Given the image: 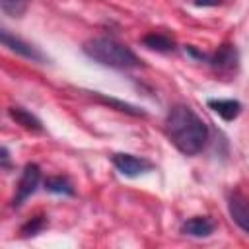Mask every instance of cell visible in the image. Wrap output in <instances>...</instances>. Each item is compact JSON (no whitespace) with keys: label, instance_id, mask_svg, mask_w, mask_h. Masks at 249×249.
Instances as JSON below:
<instances>
[{"label":"cell","instance_id":"cell-1","mask_svg":"<svg viewBox=\"0 0 249 249\" xmlns=\"http://www.w3.org/2000/svg\"><path fill=\"white\" fill-rule=\"evenodd\" d=\"M165 134L185 156H196L208 142L206 123L187 105H173L165 117Z\"/></svg>","mask_w":249,"mask_h":249},{"label":"cell","instance_id":"cell-2","mask_svg":"<svg viewBox=\"0 0 249 249\" xmlns=\"http://www.w3.org/2000/svg\"><path fill=\"white\" fill-rule=\"evenodd\" d=\"M82 51L88 58H91L93 62L107 66V68L130 70V68L142 66V60L136 56V53L130 47H126L111 37H93L84 43Z\"/></svg>","mask_w":249,"mask_h":249},{"label":"cell","instance_id":"cell-3","mask_svg":"<svg viewBox=\"0 0 249 249\" xmlns=\"http://www.w3.org/2000/svg\"><path fill=\"white\" fill-rule=\"evenodd\" d=\"M206 62L210 64V68L218 76L230 80V78H233L237 74V68H239V53H237V49H235L233 43H222L208 56Z\"/></svg>","mask_w":249,"mask_h":249},{"label":"cell","instance_id":"cell-4","mask_svg":"<svg viewBox=\"0 0 249 249\" xmlns=\"http://www.w3.org/2000/svg\"><path fill=\"white\" fill-rule=\"evenodd\" d=\"M41 183V167L37 163H27L21 171V177L18 181V187H16V195H14V200H12V206L14 208H19L39 187Z\"/></svg>","mask_w":249,"mask_h":249},{"label":"cell","instance_id":"cell-5","mask_svg":"<svg viewBox=\"0 0 249 249\" xmlns=\"http://www.w3.org/2000/svg\"><path fill=\"white\" fill-rule=\"evenodd\" d=\"M0 41H2V45L8 51H12V53H16V54H19L23 58H29L33 62H47V56L37 47H33L31 43H27V41L12 35L8 29H0Z\"/></svg>","mask_w":249,"mask_h":249},{"label":"cell","instance_id":"cell-6","mask_svg":"<svg viewBox=\"0 0 249 249\" xmlns=\"http://www.w3.org/2000/svg\"><path fill=\"white\" fill-rule=\"evenodd\" d=\"M111 161L113 165L117 167V171L124 177H138L142 173H148L152 171V163L144 158H138V156H132V154H113L111 156Z\"/></svg>","mask_w":249,"mask_h":249},{"label":"cell","instance_id":"cell-7","mask_svg":"<svg viewBox=\"0 0 249 249\" xmlns=\"http://www.w3.org/2000/svg\"><path fill=\"white\" fill-rule=\"evenodd\" d=\"M228 210L231 220L245 233H249V196H245L239 191H231L228 196Z\"/></svg>","mask_w":249,"mask_h":249},{"label":"cell","instance_id":"cell-8","mask_svg":"<svg viewBox=\"0 0 249 249\" xmlns=\"http://www.w3.org/2000/svg\"><path fill=\"white\" fill-rule=\"evenodd\" d=\"M208 107L224 121H233L241 113V103L237 99H208Z\"/></svg>","mask_w":249,"mask_h":249},{"label":"cell","instance_id":"cell-9","mask_svg":"<svg viewBox=\"0 0 249 249\" xmlns=\"http://www.w3.org/2000/svg\"><path fill=\"white\" fill-rule=\"evenodd\" d=\"M8 115L21 128H25L29 132H43V123L33 113H29L27 109H23V107H10L8 109Z\"/></svg>","mask_w":249,"mask_h":249},{"label":"cell","instance_id":"cell-10","mask_svg":"<svg viewBox=\"0 0 249 249\" xmlns=\"http://www.w3.org/2000/svg\"><path fill=\"white\" fill-rule=\"evenodd\" d=\"M181 231L189 237H208L214 231V222L204 216H195L181 226Z\"/></svg>","mask_w":249,"mask_h":249},{"label":"cell","instance_id":"cell-11","mask_svg":"<svg viewBox=\"0 0 249 249\" xmlns=\"http://www.w3.org/2000/svg\"><path fill=\"white\" fill-rule=\"evenodd\" d=\"M142 45L148 47V49H152V51H158V53H171V51L177 49L175 41H173L169 35H165V33H156V31L144 35V37H142Z\"/></svg>","mask_w":249,"mask_h":249},{"label":"cell","instance_id":"cell-12","mask_svg":"<svg viewBox=\"0 0 249 249\" xmlns=\"http://www.w3.org/2000/svg\"><path fill=\"white\" fill-rule=\"evenodd\" d=\"M93 97H95L99 103L109 105V107H113V109H117V111H121V113H126V115H130V117H146V111H144L142 107L130 105V103H126V101H121V99H115V97H107V95H103V93H99V91H93Z\"/></svg>","mask_w":249,"mask_h":249},{"label":"cell","instance_id":"cell-13","mask_svg":"<svg viewBox=\"0 0 249 249\" xmlns=\"http://www.w3.org/2000/svg\"><path fill=\"white\" fill-rule=\"evenodd\" d=\"M45 189H47L49 193L66 195V196H74V195H76L74 185L70 183V179H68V177H62V175L47 177V179H45Z\"/></svg>","mask_w":249,"mask_h":249},{"label":"cell","instance_id":"cell-14","mask_svg":"<svg viewBox=\"0 0 249 249\" xmlns=\"http://www.w3.org/2000/svg\"><path fill=\"white\" fill-rule=\"evenodd\" d=\"M31 0H0V8L10 18H21Z\"/></svg>","mask_w":249,"mask_h":249},{"label":"cell","instance_id":"cell-15","mask_svg":"<svg viewBox=\"0 0 249 249\" xmlns=\"http://www.w3.org/2000/svg\"><path fill=\"white\" fill-rule=\"evenodd\" d=\"M45 228H47V216L39 214V216H33L31 220H27V222L21 226V235H23V237L37 235V233L43 231Z\"/></svg>","mask_w":249,"mask_h":249},{"label":"cell","instance_id":"cell-16","mask_svg":"<svg viewBox=\"0 0 249 249\" xmlns=\"http://www.w3.org/2000/svg\"><path fill=\"white\" fill-rule=\"evenodd\" d=\"M193 4H195V6H202V8H206V6H220L222 0H193Z\"/></svg>","mask_w":249,"mask_h":249},{"label":"cell","instance_id":"cell-17","mask_svg":"<svg viewBox=\"0 0 249 249\" xmlns=\"http://www.w3.org/2000/svg\"><path fill=\"white\" fill-rule=\"evenodd\" d=\"M2 167L8 169L10 167V154H8V148L2 146Z\"/></svg>","mask_w":249,"mask_h":249}]
</instances>
